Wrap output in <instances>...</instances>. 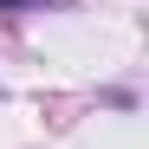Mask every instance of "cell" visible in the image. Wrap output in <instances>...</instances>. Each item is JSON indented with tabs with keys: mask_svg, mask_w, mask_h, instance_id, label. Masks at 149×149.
Segmentation results:
<instances>
[{
	"mask_svg": "<svg viewBox=\"0 0 149 149\" xmlns=\"http://www.w3.org/2000/svg\"><path fill=\"white\" fill-rule=\"evenodd\" d=\"M0 7H13V0H0Z\"/></svg>",
	"mask_w": 149,
	"mask_h": 149,
	"instance_id": "cell-1",
	"label": "cell"
}]
</instances>
